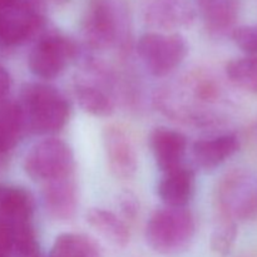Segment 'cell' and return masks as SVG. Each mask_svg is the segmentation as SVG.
Wrapping results in <instances>:
<instances>
[{"mask_svg":"<svg viewBox=\"0 0 257 257\" xmlns=\"http://www.w3.org/2000/svg\"><path fill=\"white\" fill-rule=\"evenodd\" d=\"M82 33L90 48L114 49L120 55L132 47V17L125 0H88Z\"/></svg>","mask_w":257,"mask_h":257,"instance_id":"obj_1","label":"cell"},{"mask_svg":"<svg viewBox=\"0 0 257 257\" xmlns=\"http://www.w3.org/2000/svg\"><path fill=\"white\" fill-rule=\"evenodd\" d=\"M20 108L28 132L53 135L65 127L70 103L60 90L45 83H28L20 93Z\"/></svg>","mask_w":257,"mask_h":257,"instance_id":"obj_2","label":"cell"},{"mask_svg":"<svg viewBox=\"0 0 257 257\" xmlns=\"http://www.w3.org/2000/svg\"><path fill=\"white\" fill-rule=\"evenodd\" d=\"M196 233L192 212L186 207H163L155 211L146 227V240L151 248L162 255L185 251Z\"/></svg>","mask_w":257,"mask_h":257,"instance_id":"obj_3","label":"cell"},{"mask_svg":"<svg viewBox=\"0 0 257 257\" xmlns=\"http://www.w3.org/2000/svg\"><path fill=\"white\" fill-rule=\"evenodd\" d=\"M218 217L233 222L257 220V173L237 168L218 182L215 195Z\"/></svg>","mask_w":257,"mask_h":257,"instance_id":"obj_4","label":"cell"},{"mask_svg":"<svg viewBox=\"0 0 257 257\" xmlns=\"http://www.w3.org/2000/svg\"><path fill=\"white\" fill-rule=\"evenodd\" d=\"M44 27V0H0V45L23 44Z\"/></svg>","mask_w":257,"mask_h":257,"instance_id":"obj_5","label":"cell"},{"mask_svg":"<svg viewBox=\"0 0 257 257\" xmlns=\"http://www.w3.org/2000/svg\"><path fill=\"white\" fill-rule=\"evenodd\" d=\"M79 54L78 45L57 30L43 32L29 54L28 64L35 77L54 79Z\"/></svg>","mask_w":257,"mask_h":257,"instance_id":"obj_6","label":"cell"},{"mask_svg":"<svg viewBox=\"0 0 257 257\" xmlns=\"http://www.w3.org/2000/svg\"><path fill=\"white\" fill-rule=\"evenodd\" d=\"M137 53L153 77H166L185 60L188 45L176 33H146L138 39Z\"/></svg>","mask_w":257,"mask_h":257,"instance_id":"obj_7","label":"cell"},{"mask_svg":"<svg viewBox=\"0 0 257 257\" xmlns=\"http://www.w3.org/2000/svg\"><path fill=\"white\" fill-rule=\"evenodd\" d=\"M74 153L67 142L47 138L33 146L24 160V170L35 181H48L74 173Z\"/></svg>","mask_w":257,"mask_h":257,"instance_id":"obj_8","label":"cell"},{"mask_svg":"<svg viewBox=\"0 0 257 257\" xmlns=\"http://www.w3.org/2000/svg\"><path fill=\"white\" fill-rule=\"evenodd\" d=\"M103 145L108 166L117 178L130 180L138 168V157L130 135L117 124H109L103 131Z\"/></svg>","mask_w":257,"mask_h":257,"instance_id":"obj_9","label":"cell"},{"mask_svg":"<svg viewBox=\"0 0 257 257\" xmlns=\"http://www.w3.org/2000/svg\"><path fill=\"white\" fill-rule=\"evenodd\" d=\"M146 23L156 29H186L196 19V9L188 0H142Z\"/></svg>","mask_w":257,"mask_h":257,"instance_id":"obj_10","label":"cell"},{"mask_svg":"<svg viewBox=\"0 0 257 257\" xmlns=\"http://www.w3.org/2000/svg\"><path fill=\"white\" fill-rule=\"evenodd\" d=\"M43 205L48 216L55 221H69L78 208V187L74 173L44 182Z\"/></svg>","mask_w":257,"mask_h":257,"instance_id":"obj_11","label":"cell"},{"mask_svg":"<svg viewBox=\"0 0 257 257\" xmlns=\"http://www.w3.org/2000/svg\"><path fill=\"white\" fill-rule=\"evenodd\" d=\"M150 146L162 173L183 166L187 151V138L183 133L166 127L155 128L151 132Z\"/></svg>","mask_w":257,"mask_h":257,"instance_id":"obj_12","label":"cell"},{"mask_svg":"<svg viewBox=\"0 0 257 257\" xmlns=\"http://www.w3.org/2000/svg\"><path fill=\"white\" fill-rule=\"evenodd\" d=\"M205 27L212 35H225L236 29L240 0H195Z\"/></svg>","mask_w":257,"mask_h":257,"instance_id":"obj_13","label":"cell"},{"mask_svg":"<svg viewBox=\"0 0 257 257\" xmlns=\"http://www.w3.org/2000/svg\"><path fill=\"white\" fill-rule=\"evenodd\" d=\"M196 187V176L186 166L163 173L157 186V193L167 207H186L192 200Z\"/></svg>","mask_w":257,"mask_h":257,"instance_id":"obj_14","label":"cell"},{"mask_svg":"<svg viewBox=\"0 0 257 257\" xmlns=\"http://www.w3.org/2000/svg\"><path fill=\"white\" fill-rule=\"evenodd\" d=\"M240 150V140L233 133L216 136L207 140L197 141L193 145L192 153L198 167L215 170L232 157Z\"/></svg>","mask_w":257,"mask_h":257,"instance_id":"obj_15","label":"cell"},{"mask_svg":"<svg viewBox=\"0 0 257 257\" xmlns=\"http://www.w3.org/2000/svg\"><path fill=\"white\" fill-rule=\"evenodd\" d=\"M34 213V197L18 186L0 183V217L10 225L30 222Z\"/></svg>","mask_w":257,"mask_h":257,"instance_id":"obj_16","label":"cell"},{"mask_svg":"<svg viewBox=\"0 0 257 257\" xmlns=\"http://www.w3.org/2000/svg\"><path fill=\"white\" fill-rule=\"evenodd\" d=\"M27 132L19 103L0 99V157L12 152Z\"/></svg>","mask_w":257,"mask_h":257,"instance_id":"obj_17","label":"cell"},{"mask_svg":"<svg viewBox=\"0 0 257 257\" xmlns=\"http://www.w3.org/2000/svg\"><path fill=\"white\" fill-rule=\"evenodd\" d=\"M85 218L90 227L113 245L124 247L130 243V227L124 220H120L115 213L104 208H90Z\"/></svg>","mask_w":257,"mask_h":257,"instance_id":"obj_18","label":"cell"},{"mask_svg":"<svg viewBox=\"0 0 257 257\" xmlns=\"http://www.w3.org/2000/svg\"><path fill=\"white\" fill-rule=\"evenodd\" d=\"M74 94L78 103L89 114L95 117H110L114 113V100L108 90L103 89L98 83L77 80Z\"/></svg>","mask_w":257,"mask_h":257,"instance_id":"obj_19","label":"cell"},{"mask_svg":"<svg viewBox=\"0 0 257 257\" xmlns=\"http://www.w3.org/2000/svg\"><path fill=\"white\" fill-rule=\"evenodd\" d=\"M49 257H102V251L89 236L65 232L55 238Z\"/></svg>","mask_w":257,"mask_h":257,"instance_id":"obj_20","label":"cell"},{"mask_svg":"<svg viewBox=\"0 0 257 257\" xmlns=\"http://www.w3.org/2000/svg\"><path fill=\"white\" fill-rule=\"evenodd\" d=\"M225 72L233 85L257 94V55L232 59L227 63Z\"/></svg>","mask_w":257,"mask_h":257,"instance_id":"obj_21","label":"cell"},{"mask_svg":"<svg viewBox=\"0 0 257 257\" xmlns=\"http://www.w3.org/2000/svg\"><path fill=\"white\" fill-rule=\"evenodd\" d=\"M238 223L218 217V222L211 235V250L220 256H227L232 250L238 233Z\"/></svg>","mask_w":257,"mask_h":257,"instance_id":"obj_22","label":"cell"},{"mask_svg":"<svg viewBox=\"0 0 257 257\" xmlns=\"http://www.w3.org/2000/svg\"><path fill=\"white\" fill-rule=\"evenodd\" d=\"M231 35L242 52L248 55H257V24L236 28Z\"/></svg>","mask_w":257,"mask_h":257,"instance_id":"obj_23","label":"cell"},{"mask_svg":"<svg viewBox=\"0 0 257 257\" xmlns=\"http://www.w3.org/2000/svg\"><path fill=\"white\" fill-rule=\"evenodd\" d=\"M118 203H119L120 213L124 218V222H135L140 215V201L137 196L131 191H124L120 193Z\"/></svg>","mask_w":257,"mask_h":257,"instance_id":"obj_24","label":"cell"},{"mask_svg":"<svg viewBox=\"0 0 257 257\" xmlns=\"http://www.w3.org/2000/svg\"><path fill=\"white\" fill-rule=\"evenodd\" d=\"M10 84H12V79H10L9 73L3 65H0V99H4L5 95L8 94Z\"/></svg>","mask_w":257,"mask_h":257,"instance_id":"obj_25","label":"cell"},{"mask_svg":"<svg viewBox=\"0 0 257 257\" xmlns=\"http://www.w3.org/2000/svg\"><path fill=\"white\" fill-rule=\"evenodd\" d=\"M45 2V0H44ZM48 2L53 3V4H65L67 2H69V0H48Z\"/></svg>","mask_w":257,"mask_h":257,"instance_id":"obj_26","label":"cell"},{"mask_svg":"<svg viewBox=\"0 0 257 257\" xmlns=\"http://www.w3.org/2000/svg\"><path fill=\"white\" fill-rule=\"evenodd\" d=\"M255 132H256V137H257V124H256V128H255Z\"/></svg>","mask_w":257,"mask_h":257,"instance_id":"obj_27","label":"cell"}]
</instances>
